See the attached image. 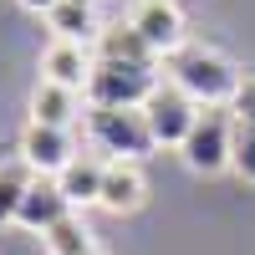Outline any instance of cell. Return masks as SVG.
Wrapping results in <instances>:
<instances>
[{
    "label": "cell",
    "mask_w": 255,
    "mask_h": 255,
    "mask_svg": "<svg viewBox=\"0 0 255 255\" xmlns=\"http://www.w3.org/2000/svg\"><path fill=\"white\" fill-rule=\"evenodd\" d=\"M168 82H174L179 92H189L199 108H225V102H235V92H240L245 77L230 67L220 51H209V46H184V51L168 56Z\"/></svg>",
    "instance_id": "1"
},
{
    "label": "cell",
    "mask_w": 255,
    "mask_h": 255,
    "mask_svg": "<svg viewBox=\"0 0 255 255\" xmlns=\"http://www.w3.org/2000/svg\"><path fill=\"white\" fill-rule=\"evenodd\" d=\"M87 133L102 153H113L118 163H138L153 143V128H148L143 108H87Z\"/></svg>",
    "instance_id": "2"
},
{
    "label": "cell",
    "mask_w": 255,
    "mask_h": 255,
    "mask_svg": "<svg viewBox=\"0 0 255 255\" xmlns=\"http://www.w3.org/2000/svg\"><path fill=\"white\" fill-rule=\"evenodd\" d=\"M158 72L153 67H138V61H102L87 77V108H143L158 87Z\"/></svg>",
    "instance_id": "3"
},
{
    "label": "cell",
    "mask_w": 255,
    "mask_h": 255,
    "mask_svg": "<svg viewBox=\"0 0 255 255\" xmlns=\"http://www.w3.org/2000/svg\"><path fill=\"white\" fill-rule=\"evenodd\" d=\"M235 113L225 108H199V123L189 128L184 138V163L194 168V174H225L230 163H235Z\"/></svg>",
    "instance_id": "4"
},
{
    "label": "cell",
    "mask_w": 255,
    "mask_h": 255,
    "mask_svg": "<svg viewBox=\"0 0 255 255\" xmlns=\"http://www.w3.org/2000/svg\"><path fill=\"white\" fill-rule=\"evenodd\" d=\"M143 118H148V128H153V143L158 148H184L189 128L199 123V102L189 92H179L174 82H158L153 97L143 102Z\"/></svg>",
    "instance_id": "5"
},
{
    "label": "cell",
    "mask_w": 255,
    "mask_h": 255,
    "mask_svg": "<svg viewBox=\"0 0 255 255\" xmlns=\"http://www.w3.org/2000/svg\"><path fill=\"white\" fill-rule=\"evenodd\" d=\"M15 153L31 174H46L56 179L61 168L77 158V143H72V128H46V123H26V133L15 138Z\"/></svg>",
    "instance_id": "6"
},
{
    "label": "cell",
    "mask_w": 255,
    "mask_h": 255,
    "mask_svg": "<svg viewBox=\"0 0 255 255\" xmlns=\"http://www.w3.org/2000/svg\"><path fill=\"white\" fill-rule=\"evenodd\" d=\"M92 67H97V56L82 41H51L41 51V82H56V87H72V92H87Z\"/></svg>",
    "instance_id": "7"
},
{
    "label": "cell",
    "mask_w": 255,
    "mask_h": 255,
    "mask_svg": "<svg viewBox=\"0 0 255 255\" xmlns=\"http://www.w3.org/2000/svg\"><path fill=\"white\" fill-rule=\"evenodd\" d=\"M67 215H77V209L67 204V194H61V184L46 179V174H36L31 189H26V204H20V230H31V235H46L51 225H61Z\"/></svg>",
    "instance_id": "8"
},
{
    "label": "cell",
    "mask_w": 255,
    "mask_h": 255,
    "mask_svg": "<svg viewBox=\"0 0 255 255\" xmlns=\"http://www.w3.org/2000/svg\"><path fill=\"white\" fill-rule=\"evenodd\" d=\"M133 31L153 46V56H174L184 51V15L179 5H158V0H143L133 10Z\"/></svg>",
    "instance_id": "9"
},
{
    "label": "cell",
    "mask_w": 255,
    "mask_h": 255,
    "mask_svg": "<svg viewBox=\"0 0 255 255\" xmlns=\"http://www.w3.org/2000/svg\"><path fill=\"white\" fill-rule=\"evenodd\" d=\"M143 199H148L143 168L108 158V168H102V199H97V204L108 209V215H133V209H143Z\"/></svg>",
    "instance_id": "10"
},
{
    "label": "cell",
    "mask_w": 255,
    "mask_h": 255,
    "mask_svg": "<svg viewBox=\"0 0 255 255\" xmlns=\"http://www.w3.org/2000/svg\"><path fill=\"white\" fill-rule=\"evenodd\" d=\"M82 108V92L72 87H56V82H36L31 92V123H46V128H72Z\"/></svg>",
    "instance_id": "11"
},
{
    "label": "cell",
    "mask_w": 255,
    "mask_h": 255,
    "mask_svg": "<svg viewBox=\"0 0 255 255\" xmlns=\"http://www.w3.org/2000/svg\"><path fill=\"white\" fill-rule=\"evenodd\" d=\"M102 168H108V163L82 158V153H77V158L56 174V184H61V194H67V204H72V209H87V204H97V199H102Z\"/></svg>",
    "instance_id": "12"
},
{
    "label": "cell",
    "mask_w": 255,
    "mask_h": 255,
    "mask_svg": "<svg viewBox=\"0 0 255 255\" xmlns=\"http://www.w3.org/2000/svg\"><path fill=\"white\" fill-rule=\"evenodd\" d=\"M97 56L102 61H138V67H158V56H153V46L133 31V20L128 26H108L97 36Z\"/></svg>",
    "instance_id": "13"
},
{
    "label": "cell",
    "mask_w": 255,
    "mask_h": 255,
    "mask_svg": "<svg viewBox=\"0 0 255 255\" xmlns=\"http://www.w3.org/2000/svg\"><path fill=\"white\" fill-rule=\"evenodd\" d=\"M46 20H51L56 41H87V36H102V31H97V15H92L87 0H56V10H51Z\"/></svg>",
    "instance_id": "14"
},
{
    "label": "cell",
    "mask_w": 255,
    "mask_h": 255,
    "mask_svg": "<svg viewBox=\"0 0 255 255\" xmlns=\"http://www.w3.org/2000/svg\"><path fill=\"white\" fill-rule=\"evenodd\" d=\"M31 168L26 163H0V230L20 220V204H26V189H31Z\"/></svg>",
    "instance_id": "15"
},
{
    "label": "cell",
    "mask_w": 255,
    "mask_h": 255,
    "mask_svg": "<svg viewBox=\"0 0 255 255\" xmlns=\"http://www.w3.org/2000/svg\"><path fill=\"white\" fill-rule=\"evenodd\" d=\"M41 245H46V255H82V250H92V230L82 225V215H67L61 225H51L46 235H41Z\"/></svg>",
    "instance_id": "16"
},
{
    "label": "cell",
    "mask_w": 255,
    "mask_h": 255,
    "mask_svg": "<svg viewBox=\"0 0 255 255\" xmlns=\"http://www.w3.org/2000/svg\"><path fill=\"white\" fill-rule=\"evenodd\" d=\"M230 168L255 184V128H235V163Z\"/></svg>",
    "instance_id": "17"
},
{
    "label": "cell",
    "mask_w": 255,
    "mask_h": 255,
    "mask_svg": "<svg viewBox=\"0 0 255 255\" xmlns=\"http://www.w3.org/2000/svg\"><path fill=\"white\" fill-rule=\"evenodd\" d=\"M230 113H235L240 128H255V77L240 82V92H235V102H230Z\"/></svg>",
    "instance_id": "18"
},
{
    "label": "cell",
    "mask_w": 255,
    "mask_h": 255,
    "mask_svg": "<svg viewBox=\"0 0 255 255\" xmlns=\"http://www.w3.org/2000/svg\"><path fill=\"white\" fill-rule=\"evenodd\" d=\"M20 5L36 10V15H51V10H56V0H20Z\"/></svg>",
    "instance_id": "19"
},
{
    "label": "cell",
    "mask_w": 255,
    "mask_h": 255,
    "mask_svg": "<svg viewBox=\"0 0 255 255\" xmlns=\"http://www.w3.org/2000/svg\"><path fill=\"white\" fill-rule=\"evenodd\" d=\"M82 255H108V250H102V245H92V250H82Z\"/></svg>",
    "instance_id": "20"
},
{
    "label": "cell",
    "mask_w": 255,
    "mask_h": 255,
    "mask_svg": "<svg viewBox=\"0 0 255 255\" xmlns=\"http://www.w3.org/2000/svg\"><path fill=\"white\" fill-rule=\"evenodd\" d=\"M158 5H174V0H158Z\"/></svg>",
    "instance_id": "21"
},
{
    "label": "cell",
    "mask_w": 255,
    "mask_h": 255,
    "mask_svg": "<svg viewBox=\"0 0 255 255\" xmlns=\"http://www.w3.org/2000/svg\"><path fill=\"white\" fill-rule=\"evenodd\" d=\"M0 153H5V148H0Z\"/></svg>",
    "instance_id": "22"
}]
</instances>
